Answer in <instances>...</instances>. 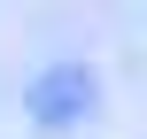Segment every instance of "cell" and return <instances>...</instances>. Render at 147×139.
Instances as JSON below:
<instances>
[{"label": "cell", "mask_w": 147, "mask_h": 139, "mask_svg": "<svg viewBox=\"0 0 147 139\" xmlns=\"http://www.w3.org/2000/svg\"><path fill=\"white\" fill-rule=\"evenodd\" d=\"M85 108H93V85H85V70H47V77H39V93H31V116H39V124L85 116Z\"/></svg>", "instance_id": "cell-1"}]
</instances>
